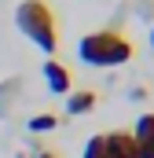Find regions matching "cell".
<instances>
[{"mask_svg": "<svg viewBox=\"0 0 154 158\" xmlns=\"http://www.w3.org/2000/svg\"><path fill=\"white\" fill-rule=\"evenodd\" d=\"M15 26L22 37H30L40 52H48V59L59 52V22H55V11L44 4V0H22L15 7Z\"/></svg>", "mask_w": 154, "mask_h": 158, "instance_id": "1", "label": "cell"}, {"mask_svg": "<svg viewBox=\"0 0 154 158\" xmlns=\"http://www.w3.org/2000/svg\"><path fill=\"white\" fill-rule=\"evenodd\" d=\"M132 52H136L132 40L121 30H95V33H84L77 44V55L88 66H121L132 59Z\"/></svg>", "mask_w": 154, "mask_h": 158, "instance_id": "2", "label": "cell"}, {"mask_svg": "<svg viewBox=\"0 0 154 158\" xmlns=\"http://www.w3.org/2000/svg\"><path fill=\"white\" fill-rule=\"evenodd\" d=\"M128 136H132L136 155H140V158H154V114H140L136 129H132Z\"/></svg>", "mask_w": 154, "mask_h": 158, "instance_id": "3", "label": "cell"}, {"mask_svg": "<svg viewBox=\"0 0 154 158\" xmlns=\"http://www.w3.org/2000/svg\"><path fill=\"white\" fill-rule=\"evenodd\" d=\"M44 81H48V88L55 92V96H70V85H74V77H70V70L51 55V59H44Z\"/></svg>", "mask_w": 154, "mask_h": 158, "instance_id": "4", "label": "cell"}, {"mask_svg": "<svg viewBox=\"0 0 154 158\" xmlns=\"http://www.w3.org/2000/svg\"><path fill=\"white\" fill-rule=\"evenodd\" d=\"M107 155L110 158H140L128 132H107Z\"/></svg>", "mask_w": 154, "mask_h": 158, "instance_id": "5", "label": "cell"}, {"mask_svg": "<svg viewBox=\"0 0 154 158\" xmlns=\"http://www.w3.org/2000/svg\"><path fill=\"white\" fill-rule=\"evenodd\" d=\"M95 92L92 88H81V92H70V99H66V114H88V110H95Z\"/></svg>", "mask_w": 154, "mask_h": 158, "instance_id": "6", "label": "cell"}, {"mask_svg": "<svg viewBox=\"0 0 154 158\" xmlns=\"http://www.w3.org/2000/svg\"><path fill=\"white\" fill-rule=\"evenodd\" d=\"M26 129L30 132H55L59 129V114H33L26 121Z\"/></svg>", "mask_w": 154, "mask_h": 158, "instance_id": "7", "label": "cell"}, {"mask_svg": "<svg viewBox=\"0 0 154 158\" xmlns=\"http://www.w3.org/2000/svg\"><path fill=\"white\" fill-rule=\"evenodd\" d=\"M81 158H110L107 155V132H95V136L84 143V155Z\"/></svg>", "mask_w": 154, "mask_h": 158, "instance_id": "8", "label": "cell"}, {"mask_svg": "<svg viewBox=\"0 0 154 158\" xmlns=\"http://www.w3.org/2000/svg\"><path fill=\"white\" fill-rule=\"evenodd\" d=\"M37 158H59V155H55V151H40Z\"/></svg>", "mask_w": 154, "mask_h": 158, "instance_id": "9", "label": "cell"}, {"mask_svg": "<svg viewBox=\"0 0 154 158\" xmlns=\"http://www.w3.org/2000/svg\"><path fill=\"white\" fill-rule=\"evenodd\" d=\"M151 48H154V30H151Z\"/></svg>", "mask_w": 154, "mask_h": 158, "instance_id": "10", "label": "cell"}]
</instances>
